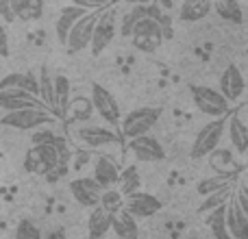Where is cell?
Here are the masks:
<instances>
[{
  "label": "cell",
  "instance_id": "1",
  "mask_svg": "<svg viewBox=\"0 0 248 239\" xmlns=\"http://www.w3.org/2000/svg\"><path fill=\"white\" fill-rule=\"evenodd\" d=\"M65 150L61 141L48 146H31V150L24 157V170L29 174H50L63 163Z\"/></svg>",
  "mask_w": 248,
  "mask_h": 239
},
{
  "label": "cell",
  "instance_id": "2",
  "mask_svg": "<svg viewBox=\"0 0 248 239\" xmlns=\"http://www.w3.org/2000/svg\"><path fill=\"white\" fill-rule=\"evenodd\" d=\"M161 111L153 107H141V109H133L131 113H126V118L120 120V133L118 135L122 139H135V137L148 135L150 128L159 122Z\"/></svg>",
  "mask_w": 248,
  "mask_h": 239
},
{
  "label": "cell",
  "instance_id": "3",
  "mask_svg": "<svg viewBox=\"0 0 248 239\" xmlns=\"http://www.w3.org/2000/svg\"><path fill=\"white\" fill-rule=\"evenodd\" d=\"M192 100L198 111H202L211 120H224L231 113V105L220 96L218 90L207 85H192Z\"/></svg>",
  "mask_w": 248,
  "mask_h": 239
},
{
  "label": "cell",
  "instance_id": "4",
  "mask_svg": "<svg viewBox=\"0 0 248 239\" xmlns=\"http://www.w3.org/2000/svg\"><path fill=\"white\" fill-rule=\"evenodd\" d=\"M116 30H118V15H116V9L113 7H103L98 13V20H96L94 26V33H92V55L98 57L105 52V48L113 42L116 37Z\"/></svg>",
  "mask_w": 248,
  "mask_h": 239
},
{
  "label": "cell",
  "instance_id": "5",
  "mask_svg": "<svg viewBox=\"0 0 248 239\" xmlns=\"http://www.w3.org/2000/svg\"><path fill=\"white\" fill-rule=\"evenodd\" d=\"M224 120H211V122H207L205 126L196 133V137H194V141H192V150H189L192 159L209 157L214 150H218L220 141H222V135H224Z\"/></svg>",
  "mask_w": 248,
  "mask_h": 239
},
{
  "label": "cell",
  "instance_id": "6",
  "mask_svg": "<svg viewBox=\"0 0 248 239\" xmlns=\"http://www.w3.org/2000/svg\"><path fill=\"white\" fill-rule=\"evenodd\" d=\"M55 120L57 118L48 109H22V111L4 113L0 118V124L9 128H16V131H37L39 126L50 124Z\"/></svg>",
  "mask_w": 248,
  "mask_h": 239
},
{
  "label": "cell",
  "instance_id": "7",
  "mask_svg": "<svg viewBox=\"0 0 248 239\" xmlns=\"http://www.w3.org/2000/svg\"><path fill=\"white\" fill-rule=\"evenodd\" d=\"M74 137L81 141L85 148H111V146H120V135L109 126H98V124H83V126L74 128Z\"/></svg>",
  "mask_w": 248,
  "mask_h": 239
},
{
  "label": "cell",
  "instance_id": "8",
  "mask_svg": "<svg viewBox=\"0 0 248 239\" xmlns=\"http://www.w3.org/2000/svg\"><path fill=\"white\" fill-rule=\"evenodd\" d=\"M98 13H100V9H92V11H87L85 15L78 17V20L74 22V26L70 29L68 39H65V48H68L72 55L74 52L85 50V48L90 46L92 33H94L96 20H98Z\"/></svg>",
  "mask_w": 248,
  "mask_h": 239
},
{
  "label": "cell",
  "instance_id": "9",
  "mask_svg": "<svg viewBox=\"0 0 248 239\" xmlns=\"http://www.w3.org/2000/svg\"><path fill=\"white\" fill-rule=\"evenodd\" d=\"M90 103H92V107H94V111L98 113L109 126H118V124H120V120H122L120 105H118V100L113 98V94L107 87H103L100 83H94V85H92Z\"/></svg>",
  "mask_w": 248,
  "mask_h": 239
},
{
  "label": "cell",
  "instance_id": "10",
  "mask_svg": "<svg viewBox=\"0 0 248 239\" xmlns=\"http://www.w3.org/2000/svg\"><path fill=\"white\" fill-rule=\"evenodd\" d=\"M122 209L126 211L133 220H146V218H153V215L161 209V200H159L157 196H153V194L140 189V192L124 198Z\"/></svg>",
  "mask_w": 248,
  "mask_h": 239
},
{
  "label": "cell",
  "instance_id": "11",
  "mask_svg": "<svg viewBox=\"0 0 248 239\" xmlns=\"http://www.w3.org/2000/svg\"><path fill=\"white\" fill-rule=\"evenodd\" d=\"M244 105L237 111H231L224 120V131H229V139L231 146L240 157H244L248 150V126H246V118H244Z\"/></svg>",
  "mask_w": 248,
  "mask_h": 239
},
{
  "label": "cell",
  "instance_id": "12",
  "mask_svg": "<svg viewBox=\"0 0 248 239\" xmlns=\"http://www.w3.org/2000/svg\"><path fill=\"white\" fill-rule=\"evenodd\" d=\"M126 150L137 159V161H144V163L161 161V159L166 157L163 146L159 144V139H155L153 135H141V137H135V139H128Z\"/></svg>",
  "mask_w": 248,
  "mask_h": 239
},
{
  "label": "cell",
  "instance_id": "13",
  "mask_svg": "<svg viewBox=\"0 0 248 239\" xmlns=\"http://www.w3.org/2000/svg\"><path fill=\"white\" fill-rule=\"evenodd\" d=\"M218 91L229 105L237 103V100L244 96L246 91V83H244V76H242L240 68L235 65H229L227 70L222 72L220 76V83H218Z\"/></svg>",
  "mask_w": 248,
  "mask_h": 239
},
{
  "label": "cell",
  "instance_id": "14",
  "mask_svg": "<svg viewBox=\"0 0 248 239\" xmlns=\"http://www.w3.org/2000/svg\"><path fill=\"white\" fill-rule=\"evenodd\" d=\"M70 194L81 207L94 209V207H98V198L103 194V189L96 185V180L92 176H78V179L70 180Z\"/></svg>",
  "mask_w": 248,
  "mask_h": 239
},
{
  "label": "cell",
  "instance_id": "15",
  "mask_svg": "<svg viewBox=\"0 0 248 239\" xmlns=\"http://www.w3.org/2000/svg\"><path fill=\"white\" fill-rule=\"evenodd\" d=\"M72 100V87H70V78L63 74L52 76V116L57 120H65L68 116V107Z\"/></svg>",
  "mask_w": 248,
  "mask_h": 239
},
{
  "label": "cell",
  "instance_id": "16",
  "mask_svg": "<svg viewBox=\"0 0 248 239\" xmlns=\"http://www.w3.org/2000/svg\"><path fill=\"white\" fill-rule=\"evenodd\" d=\"M118 176H120V167L116 165L113 159H109L107 154H98L94 161V174L92 179L96 180L100 189H113V185H118Z\"/></svg>",
  "mask_w": 248,
  "mask_h": 239
},
{
  "label": "cell",
  "instance_id": "17",
  "mask_svg": "<svg viewBox=\"0 0 248 239\" xmlns=\"http://www.w3.org/2000/svg\"><path fill=\"white\" fill-rule=\"evenodd\" d=\"M0 109L4 113L11 111H22V109H46L42 105V100L35 96L26 94V91H0Z\"/></svg>",
  "mask_w": 248,
  "mask_h": 239
},
{
  "label": "cell",
  "instance_id": "18",
  "mask_svg": "<svg viewBox=\"0 0 248 239\" xmlns=\"http://www.w3.org/2000/svg\"><path fill=\"white\" fill-rule=\"evenodd\" d=\"M224 222H227V231L231 239H248V213L237 207L235 198L227 202L224 209Z\"/></svg>",
  "mask_w": 248,
  "mask_h": 239
},
{
  "label": "cell",
  "instance_id": "19",
  "mask_svg": "<svg viewBox=\"0 0 248 239\" xmlns=\"http://www.w3.org/2000/svg\"><path fill=\"white\" fill-rule=\"evenodd\" d=\"M87 11H92V9H85L83 4H78V2L61 7L59 17H57V22H55V33H57V39H59V44H63V46H65V39H68L70 29H72L74 22H77L81 15H85Z\"/></svg>",
  "mask_w": 248,
  "mask_h": 239
},
{
  "label": "cell",
  "instance_id": "20",
  "mask_svg": "<svg viewBox=\"0 0 248 239\" xmlns=\"http://www.w3.org/2000/svg\"><path fill=\"white\" fill-rule=\"evenodd\" d=\"M26 91V94L39 98V85L37 78L33 76L31 72H11L7 76L0 78V91Z\"/></svg>",
  "mask_w": 248,
  "mask_h": 239
},
{
  "label": "cell",
  "instance_id": "21",
  "mask_svg": "<svg viewBox=\"0 0 248 239\" xmlns=\"http://www.w3.org/2000/svg\"><path fill=\"white\" fill-rule=\"evenodd\" d=\"M111 231V213H107L100 207H94L87 218V235L90 239H103Z\"/></svg>",
  "mask_w": 248,
  "mask_h": 239
},
{
  "label": "cell",
  "instance_id": "22",
  "mask_svg": "<svg viewBox=\"0 0 248 239\" xmlns=\"http://www.w3.org/2000/svg\"><path fill=\"white\" fill-rule=\"evenodd\" d=\"M111 231L116 233L118 239H137L140 237V226L137 220H133L124 209L111 215Z\"/></svg>",
  "mask_w": 248,
  "mask_h": 239
},
{
  "label": "cell",
  "instance_id": "23",
  "mask_svg": "<svg viewBox=\"0 0 248 239\" xmlns=\"http://www.w3.org/2000/svg\"><path fill=\"white\" fill-rule=\"evenodd\" d=\"M211 13L209 0H185L179 7V20L181 22H201Z\"/></svg>",
  "mask_w": 248,
  "mask_h": 239
},
{
  "label": "cell",
  "instance_id": "24",
  "mask_svg": "<svg viewBox=\"0 0 248 239\" xmlns=\"http://www.w3.org/2000/svg\"><path fill=\"white\" fill-rule=\"evenodd\" d=\"M9 2H11V11L16 20L33 22V20H39L44 13L42 0H9Z\"/></svg>",
  "mask_w": 248,
  "mask_h": 239
},
{
  "label": "cell",
  "instance_id": "25",
  "mask_svg": "<svg viewBox=\"0 0 248 239\" xmlns=\"http://www.w3.org/2000/svg\"><path fill=\"white\" fill-rule=\"evenodd\" d=\"M211 11H216L222 20L231 22V24H237V26L244 24V11H242V4L237 0H218V2H211Z\"/></svg>",
  "mask_w": 248,
  "mask_h": 239
},
{
  "label": "cell",
  "instance_id": "26",
  "mask_svg": "<svg viewBox=\"0 0 248 239\" xmlns=\"http://www.w3.org/2000/svg\"><path fill=\"white\" fill-rule=\"evenodd\" d=\"M209 157L216 174H240V163L235 161L231 150H214Z\"/></svg>",
  "mask_w": 248,
  "mask_h": 239
},
{
  "label": "cell",
  "instance_id": "27",
  "mask_svg": "<svg viewBox=\"0 0 248 239\" xmlns=\"http://www.w3.org/2000/svg\"><path fill=\"white\" fill-rule=\"evenodd\" d=\"M237 180V174H214V176H207L202 179L201 183L196 185V194L202 198H207L209 194L218 192V189L227 187V185H233Z\"/></svg>",
  "mask_w": 248,
  "mask_h": 239
},
{
  "label": "cell",
  "instance_id": "28",
  "mask_svg": "<svg viewBox=\"0 0 248 239\" xmlns=\"http://www.w3.org/2000/svg\"><path fill=\"white\" fill-rule=\"evenodd\" d=\"M140 185H141V179H140V172H137V165H126L120 172V176H118V192L122 194V198L140 192Z\"/></svg>",
  "mask_w": 248,
  "mask_h": 239
},
{
  "label": "cell",
  "instance_id": "29",
  "mask_svg": "<svg viewBox=\"0 0 248 239\" xmlns=\"http://www.w3.org/2000/svg\"><path fill=\"white\" fill-rule=\"evenodd\" d=\"M235 187H237V185L233 183V185H227V187L218 189V192L209 194V196L202 200V205H201V209H198V211H201V213H211L214 209H220V207H224L233 198V194H235Z\"/></svg>",
  "mask_w": 248,
  "mask_h": 239
},
{
  "label": "cell",
  "instance_id": "30",
  "mask_svg": "<svg viewBox=\"0 0 248 239\" xmlns=\"http://www.w3.org/2000/svg\"><path fill=\"white\" fill-rule=\"evenodd\" d=\"M92 113H94V107H92L90 98L77 96L74 100H70L68 116H65V120H72V122H90Z\"/></svg>",
  "mask_w": 248,
  "mask_h": 239
},
{
  "label": "cell",
  "instance_id": "31",
  "mask_svg": "<svg viewBox=\"0 0 248 239\" xmlns=\"http://www.w3.org/2000/svg\"><path fill=\"white\" fill-rule=\"evenodd\" d=\"M141 17H146V4H133L131 11L124 13L120 17V26H118V30H120V35L124 39L131 37L133 29H135V24L141 20Z\"/></svg>",
  "mask_w": 248,
  "mask_h": 239
},
{
  "label": "cell",
  "instance_id": "32",
  "mask_svg": "<svg viewBox=\"0 0 248 239\" xmlns=\"http://www.w3.org/2000/svg\"><path fill=\"white\" fill-rule=\"evenodd\" d=\"M224 209H227V205L207 213V226H209L214 239H231V235L227 231V222H224Z\"/></svg>",
  "mask_w": 248,
  "mask_h": 239
},
{
  "label": "cell",
  "instance_id": "33",
  "mask_svg": "<svg viewBox=\"0 0 248 239\" xmlns=\"http://www.w3.org/2000/svg\"><path fill=\"white\" fill-rule=\"evenodd\" d=\"M37 85H39V100H42L44 107L50 109V113H52V74L48 72V68H42Z\"/></svg>",
  "mask_w": 248,
  "mask_h": 239
},
{
  "label": "cell",
  "instance_id": "34",
  "mask_svg": "<svg viewBox=\"0 0 248 239\" xmlns=\"http://www.w3.org/2000/svg\"><path fill=\"white\" fill-rule=\"evenodd\" d=\"M122 202H124V198L118 189H105L98 198V207L105 209L107 213H111V215L122 209Z\"/></svg>",
  "mask_w": 248,
  "mask_h": 239
},
{
  "label": "cell",
  "instance_id": "35",
  "mask_svg": "<svg viewBox=\"0 0 248 239\" xmlns=\"http://www.w3.org/2000/svg\"><path fill=\"white\" fill-rule=\"evenodd\" d=\"M16 239H44V235L33 220L22 218L16 226Z\"/></svg>",
  "mask_w": 248,
  "mask_h": 239
},
{
  "label": "cell",
  "instance_id": "36",
  "mask_svg": "<svg viewBox=\"0 0 248 239\" xmlns=\"http://www.w3.org/2000/svg\"><path fill=\"white\" fill-rule=\"evenodd\" d=\"M133 46L141 52H155L163 44V37L159 35H141V37H131Z\"/></svg>",
  "mask_w": 248,
  "mask_h": 239
},
{
  "label": "cell",
  "instance_id": "37",
  "mask_svg": "<svg viewBox=\"0 0 248 239\" xmlns=\"http://www.w3.org/2000/svg\"><path fill=\"white\" fill-rule=\"evenodd\" d=\"M57 139H59V137H57L52 131H35L33 135H31V141H33V146H48V144H57Z\"/></svg>",
  "mask_w": 248,
  "mask_h": 239
},
{
  "label": "cell",
  "instance_id": "38",
  "mask_svg": "<svg viewBox=\"0 0 248 239\" xmlns=\"http://www.w3.org/2000/svg\"><path fill=\"white\" fill-rule=\"evenodd\" d=\"M0 17H2L7 24H13V22H16L13 11H11V2H9V0H0Z\"/></svg>",
  "mask_w": 248,
  "mask_h": 239
},
{
  "label": "cell",
  "instance_id": "39",
  "mask_svg": "<svg viewBox=\"0 0 248 239\" xmlns=\"http://www.w3.org/2000/svg\"><path fill=\"white\" fill-rule=\"evenodd\" d=\"M9 55H11V50H9V35H7V29L0 24V57L7 59Z\"/></svg>",
  "mask_w": 248,
  "mask_h": 239
},
{
  "label": "cell",
  "instance_id": "40",
  "mask_svg": "<svg viewBox=\"0 0 248 239\" xmlns=\"http://www.w3.org/2000/svg\"><path fill=\"white\" fill-rule=\"evenodd\" d=\"M44 239H68V237H65V231H63V228H52V231L50 233H48V235L46 237H44Z\"/></svg>",
  "mask_w": 248,
  "mask_h": 239
},
{
  "label": "cell",
  "instance_id": "41",
  "mask_svg": "<svg viewBox=\"0 0 248 239\" xmlns=\"http://www.w3.org/2000/svg\"><path fill=\"white\" fill-rule=\"evenodd\" d=\"M2 157H4V152H2V150H0V161H2Z\"/></svg>",
  "mask_w": 248,
  "mask_h": 239
}]
</instances>
